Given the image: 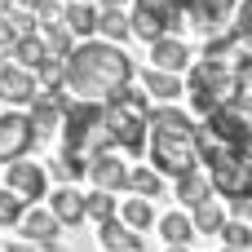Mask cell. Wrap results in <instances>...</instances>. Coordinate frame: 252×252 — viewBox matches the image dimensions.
Instances as JSON below:
<instances>
[{"instance_id":"obj_1","label":"cell","mask_w":252,"mask_h":252,"mask_svg":"<svg viewBox=\"0 0 252 252\" xmlns=\"http://www.w3.org/2000/svg\"><path fill=\"white\" fill-rule=\"evenodd\" d=\"M128 80H133V62L120 44L84 40L66 58V89L80 102H111L115 93L128 89Z\"/></svg>"},{"instance_id":"obj_2","label":"cell","mask_w":252,"mask_h":252,"mask_svg":"<svg viewBox=\"0 0 252 252\" xmlns=\"http://www.w3.org/2000/svg\"><path fill=\"white\" fill-rule=\"evenodd\" d=\"M62 128H66V146H62V159L53 164V177H62V186H71V177H89L93 159H102L115 137H111L106 111L97 102H71L62 115Z\"/></svg>"},{"instance_id":"obj_3","label":"cell","mask_w":252,"mask_h":252,"mask_svg":"<svg viewBox=\"0 0 252 252\" xmlns=\"http://www.w3.org/2000/svg\"><path fill=\"white\" fill-rule=\"evenodd\" d=\"M151 124V164L159 177H186L199 168V142H195V124L186 111H177L173 102L168 106H155L146 115Z\"/></svg>"},{"instance_id":"obj_4","label":"cell","mask_w":252,"mask_h":252,"mask_svg":"<svg viewBox=\"0 0 252 252\" xmlns=\"http://www.w3.org/2000/svg\"><path fill=\"white\" fill-rule=\"evenodd\" d=\"M186 93H190V106L208 120L213 111H221V106L244 97V71L230 66V62H217V58L195 62L190 75H186Z\"/></svg>"},{"instance_id":"obj_5","label":"cell","mask_w":252,"mask_h":252,"mask_svg":"<svg viewBox=\"0 0 252 252\" xmlns=\"http://www.w3.org/2000/svg\"><path fill=\"white\" fill-rule=\"evenodd\" d=\"M102 111H106V128H111L115 146L142 155V151H146V137H151V124H146V115H151V111H146V93L124 89V93H115Z\"/></svg>"},{"instance_id":"obj_6","label":"cell","mask_w":252,"mask_h":252,"mask_svg":"<svg viewBox=\"0 0 252 252\" xmlns=\"http://www.w3.org/2000/svg\"><path fill=\"white\" fill-rule=\"evenodd\" d=\"M199 155L208 159V182L213 195L221 199H252V155L248 151H230V146H199Z\"/></svg>"},{"instance_id":"obj_7","label":"cell","mask_w":252,"mask_h":252,"mask_svg":"<svg viewBox=\"0 0 252 252\" xmlns=\"http://www.w3.org/2000/svg\"><path fill=\"white\" fill-rule=\"evenodd\" d=\"M133 35L137 40H164L173 35V27H182V0H133Z\"/></svg>"},{"instance_id":"obj_8","label":"cell","mask_w":252,"mask_h":252,"mask_svg":"<svg viewBox=\"0 0 252 252\" xmlns=\"http://www.w3.org/2000/svg\"><path fill=\"white\" fill-rule=\"evenodd\" d=\"M35 142V128H31V115H18V111H4L0 115V159H27Z\"/></svg>"},{"instance_id":"obj_9","label":"cell","mask_w":252,"mask_h":252,"mask_svg":"<svg viewBox=\"0 0 252 252\" xmlns=\"http://www.w3.org/2000/svg\"><path fill=\"white\" fill-rule=\"evenodd\" d=\"M230 13H235V0H182V18H190V27H199L204 40L221 35Z\"/></svg>"},{"instance_id":"obj_10","label":"cell","mask_w":252,"mask_h":252,"mask_svg":"<svg viewBox=\"0 0 252 252\" xmlns=\"http://www.w3.org/2000/svg\"><path fill=\"white\" fill-rule=\"evenodd\" d=\"M4 182H9V190H13V195H22V199H44V190H49L44 168H40V164H31V159H13V164H9V173H4Z\"/></svg>"},{"instance_id":"obj_11","label":"cell","mask_w":252,"mask_h":252,"mask_svg":"<svg viewBox=\"0 0 252 252\" xmlns=\"http://www.w3.org/2000/svg\"><path fill=\"white\" fill-rule=\"evenodd\" d=\"M0 97H4V102H35V97H40L35 71L18 66V62H4V66H0Z\"/></svg>"},{"instance_id":"obj_12","label":"cell","mask_w":252,"mask_h":252,"mask_svg":"<svg viewBox=\"0 0 252 252\" xmlns=\"http://www.w3.org/2000/svg\"><path fill=\"white\" fill-rule=\"evenodd\" d=\"M151 62H155V71L186 75V71H190V49H186V40L164 35V40H155V44H151Z\"/></svg>"},{"instance_id":"obj_13","label":"cell","mask_w":252,"mask_h":252,"mask_svg":"<svg viewBox=\"0 0 252 252\" xmlns=\"http://www.w3.org/2000/svg\"><path fill=\"white\" fill-rule=\"evenodd\" d=\"M22 235H27L31 244L49 248V244H58V235H62V221H58L49 208H31V213L22 217Z\"/></svg>"},{"instance_id":"obj_14","label":"cell","mask_w":252,"mask_h":252,"mask_svg":"<svg viewBox=\"0 0 252 252\" xmlns=\"http://www.w3.org/2000/svg\"><path fill=\"white\" fill-rule=\"evenodd\" d=\"M97 239H102V248H106V252H142V235L128 230L120 217L102 221V226H97Z\"/></svg>"},{"instance_id":"obj_15","label":"cell","mask_w":252,"mask_h":252,"mask_svg":"<svg viewBox=\"0 0 252 252\" xmlns=\"http://www.w3.org/2000/svg\"><path fill=\"white\" fill-rule=\"evenodd\" d=\"M142 89H146L159 106H168L177 93H186V80L173 75V71H155V66H151V71H142Z\"/></svg>"},{"instance_id":"obj_16","label":"cell","mask_w":252,"mask_h":252,"mask_svg":"<svg viewBox=\"0 0 252 252\" xmlns=\"http://www.w3.org/2000/svg\"><path fill=\"white\" fill-rule=\"evenodd\" d=\"M89 182L97 186V190H124L128 186V168L115 159V155H102V159H93V168H89Z\"/></svg>"},{"instance_id":"obj_17","label":"cell","mask_w":252,"mask_h":252,"mask_svg":"<svg viewBox=\"0 0 252 252\" xmlns=\"http://www.w3.org/2000/svg\"><path fill=\"white\" fill-rule=\"evenodd\" d=\"M49 213H53L62 226H75V221H84V195H80L75 186H58V190L49 195Z\"/></svg>"},{"instance_id":"obj_18","label":"cell","mask_w":252,"mask_h":252,"mask_svg":"<svg viewBox=\"0 0 252 252\" xmlns=\"http://www.w3.org/2000/svg\"><path fill=\"white\" fill-rule=\"evenodd\" d=\"M177 199H182L186 208H199L204 199H213V182H208V173H204V168H195V173L177 177Z\"/></svg>"},{"instance_id":"obj_19","label":"cell","mask_w":252,"mask_h":252,"mask_svg":"<svg viewBox=\"0 0 252 252\" xmlns=\"http://www.w3.org/2000/svg\"><path fill=\"white\" fill-rule=\"evenodd\" d=\"M159 235H164L168 248H186L195 239V221L186 213H168V217H159Z\"/></svg>"},{"instance_id":"obj_20","label":"cell","mask_w":252,"mask_h":252,"mask_svg":"<svg viewBox=\"0 0 252 252\" xmlns=\"http://www.w3.org/2000/svg\"><path fill=\"white\" fill-rule=\"evenodd\" d=\"M66 31L89 40V35L97 31V4H89V0H75V4H66Z\"/></svg>"},{"instance_id":"obj_21","label":"cell","mask_w":252,"mask_h":252,"mask_svg":"<svg viewBox=\"0 0 252 252\" xmlns=\"http://www.w3.org/2000/svg\"><path fill=\"white\" fill-rule=\"evenodd\" d=\"M97 31L106 40H124V35H133V22H128V13L120 4H102L97 9Z\"/></svg>"},{"instance_id":"obj_22","label":"cell","mask_w":252,"mask_h":252,"mask_svg":"<svg viewBox=\"0 0 252 252\" xmlns=\"http://www.w3.org/2000/svg\"><path fill=\"white\" fill-rule=\"evenodd\" d=\"M13 58H18V66H27V71H35L44 58H53L49 53V44H44V35L35 31V35H22L18 44H13Z\"/></svg>"},{"instance_id":"obj_23","label":"cell","mask_w":252,"mask_h":252,"mask_svg":"<svg viewBox=\"0 0 252 252\" xmlns=\"http://www.w3.org/2000/svg\"><path fill=\"white\" fill-rule=\"evenodd\" d=\"M190 221H195V235H221L226 213H221V204H217V199H204L199 208H190Z\"/></svg>"},{"instance_id":"obj_24","label":"cell","mask_w":252,"mask_h":252,"mask_svg":"<svg viewBox=\"0 0 252 252\" xmlns=\"http://www.w3.org/2000/svg\"><path fill=\"white\" fill-rule=\"evenodd\" d=\"M120 221H124L128 230H146V226L155 221L151 199H142V195H137V199H124V204H120Z\"/></svg>"},{"instance_id":"obj_25","label":"cell","mask_w":252,"mask_h":252,"mask_svg":"<svg viewBox=\"0 0 252 252\" xmlns=\"http://www.w3.org/2000/svg\"><path fill=\"white\" fill-rule=\"evenodd\" d=\"M35 84H44V93L66 89V58H44L35 66Z\"/></svg>"},{"instance_id":"obj_26","label":"cell","mask_w":252,"mask_h":252,"mask_svg":"<svg viewBox=\"0 0 252 252\" xmlns=\"http://www.w3.org/2000/svg\"><path fill=\"white\" fill-rule=\"evenodd\" d=\"M84 217H93L97 226H102V221H111V217H120L115 195H111V190H93V195H84Z\"/></svg>"},{"instance_id":"obj_27","label":"cell","mask_w":252,"mask_h":252,"mask_svg":"<svg viewBox=\"0 0 252 252\" xmlns=\"http://www.w3.org/2000/svg\"><path fill=\"white\" fill-rule=\"evenodd\" d=\"M128 190L142 195V199H155V195L164 190V177H159L155 168H137V173H128Z\"/></svg>"},{"instance_id":"obj_28","label":"cell","mask_w":252,"mask_h":252,"mask_svg":"<svg viewBox=\"0 0 252 252\" xmlns=\"http://www.w3.org/2000/svg\"><path fill=\"white\" fill-rule=\"evenodd\" d=\"M22 217H27V199L4 186L0 190V226H22Z\"/></svg>"},{"instance_id":"obj_29","label":"cell","mask_w":252,"mask_h":252,"mask_svg":"<svg viewBox=\"0 0 252 252\" xmlns=\"http://www.w3.org/2000/svg\"><path fill=\"white\" fill-rule=\"evenodd\" d=\"M221 239H226V248L248 252L252 248V226L248 221H226V226H221Z\"/></svg>"},{"instance_id":"obj_30","label":"cell","mask_w":252,"mask_h":252,"mask_svg":"<svg viewBox=\"0 0 252 252\" xmlns=\"http://www.w3.org/2000/svg\"><path fill=\"white\" fill-rule=\"evenodd\" d=\"M235 35H248L252 40V0H244L239 13H235Z\"/></svg>"},{"instance_id":"obj_31","label":"cell","mask_w":252,"mask_h":252,"mask_svg":"<svg viewBox=\"0 0 252 252\" xmlns=\"http://www.w3.org/2000/svg\"><path fill=\"white\" fill-rule=\"evenodd\" d=\"M13 44H18V31H13L9 13H0V49H13Z\"/></svg>"},{"instance_id":"obj_32","label":"cell","mask_w":252,"mask_h":252,"mask_svg":"<svg viewBox=\"0 0 252 252\" xmlns=\"http://www.w3.org/2000/svg\"><path fill=\"white\" fill-rule=\"evenodd\" d=\"M235 208H239V221H248V226H252V199H239Z\"/></svg>"},{"instance_id":"obj_33","label":"cell","mask_w":252,"mask_h":252,"mask_svg":"<svg viewBox=\"0 0 252 252\" xmlns=\"http://www.w3.org/2000/svg\"><path fill=\"white\" fill-rule=\"evenodd\" d=\"M18 4H22V9H31V13H35V9H40V4H44V0H18Z\"/></svg>"},{"instance_id":"obj_34","label":"cell","mask_w":252,"mask_h":252,"mask_svg":"<svg viewBox=\"0 0 252 252\" xmlns=\"http://www.w3.org/2000/svg\"><path fill=\"white\" fill-rule=\"evenodd\" d=\"M9 252H31V248H27V244H13V248H9Z\"/></svg>"},{"instance_id":"obj_35","label":"cell","mask_w":252,"mask_h":252,"mask_svg":"<svg viewBox=\"0 0 252 252\" xmlns=\"http://www.w3.org/2000/svg\"><path fill=\"white\" fill-rule=\"evenodd\" d=\"M44 252H62V248H58V244H49V248H44Z\"/></svg>"},{"instance_id":"obj_36","label":"cell","mask_w":252,"mask_h":252,"mask_svg":"<svg viewBox=\"0 0 252 252\" xmlns=\"http://www.w3.org/2000/svg\"><path fill=\"white\" fill-rule=\"evenodd\" d=\"M164 252H186V248H164Z\"/></svg>"},{"instance_id":"obj_37","label":"cell","mask_w":252,"mask_h":252,"mask_svg":"<svg viewBox=\"0 0 252 252\" xmlns=\"http://www.w3.org/2000/svg\"><path fill=\"white\" fill-rule=\"evenodd\" d=\"M102 4H120V0H102Z\"/></svg>"},{"instance_id":"obj_38","label":"cell","mask_w":252,"mask_h":252,"mask_svg":"<svg viewBox=\"0 0 252 252\" xmlns=\"http://www.w3.org/2000/svg\"><path fill=\"white\" fill-rule=\"evenodd\" d=\"M226 252H239V248H226Z\"/></svg>"},{"instance_id":"obj_39","label":"cell","mask_w":252,"mask_h":252,"mask_svg":"<svg viewBox=\"0 0 252 252\" xmlns=\"http://www.w3.org/2000/svg\"><path fill=\"white\" fill-rule=\"evenodd\" d=\"M66 4H75V0H66Z\"/></svg>"}]
</instances>
